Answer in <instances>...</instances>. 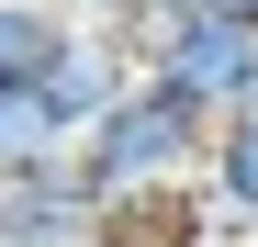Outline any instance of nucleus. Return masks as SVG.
Here are the masks:
<instances>
[{
    "label": "nucleus",
    "instance_id": "1",
    "mask_svg": "<svg viewBox=\"0 0 258 247\" xmlns=\"http://www.w3.org/2000/svg\"><path fill=\"white\" fill-rule=\"evenodd\" d=\"M213 112L202 90H180L168 68H135V90H123L90 135H79V157H90V180L101 191H146V180H191L202 169V146H213Z\"/></svg>",
    "mask_w": 258,
    "mask_h": 247
},
{
    "label": "nucleus",
    "instance_id": "7",
    "mask_svg": "<svg viewBox=\"0 0 258 247\" xmlns=\"http://www.w3.org/2000/svg\"><path fill=\"white\" fill-rule=\"evenodd\" d=\"M68 12H90V23H112V12H123V0H68Z\"/></svg>",
    "mask_w": 258,
    "mask_h": 247
},
{
    "label": "nucleus",
    "instance_id": "8",
    "mask_svg": "<svg viewBox=\"0 0 258 247\" xmlns=\"http://www.w3.org/2000/svg\"><path fill=\"white\" fill-rule=\"evenodd\" d=\"M247 101H258V90H247Z\"/></svg>",
    "mask_w": 258,
    "mask_h": 247
},
{
    "label": "nucleus",
    "instance_id": "6",
    "mask_svg": "<svg viewBox=\"0 0 258 247\" xmlns=\"http://www.w3.org/2000/svg\"><path fill=\"white\" fill-rule=\"evenodd\" d=\"M68 0H0V90H12V79H45V56L68 45Z\"/></svg>",
    "mask_w": 258,
    "mask_h": 247
},
{
    "label": "nucleus",
    "instance_id": "4",
    "mask_svg": "<svg viewBox=\"0 0 258 247\" xmlns=\"http://www.w3.org/2000/svg\"><path fill=\"white\" fill-rule=\"evenodd\" d=\"M180 90H202L213 112H236L247 90H258V23H236V12H191L180 23V45L157 56Z\"/></svg>",
    "mask_w": 258,
    "mask_h": 247
},
{
    "label": "nucleus",
    "instance_id": "2",
    "mask_svg": "<svg viewBox=\"0 0 258 247\" xmlns=\"http://www.w3.org/2000/svg\"><path fill=\"white\" fill-rule=\"evenodd\" d=\"M101 214H112V191L90 180L79 146L0 157V247H101Z\"/></svg>",
    "mask_w": 258,
    "mask_h": 247
},
{
    "label": "nucleus",
    "instance_id": "5",
    "mask_svg": "<svg viewBox=\"0 0 258 247\" xmlns=\"http://www.w3.org/2000/svg\"><path fill=\"white\" fill-rule=\"evenodd\" d=\"M202 214H213V247H258V101H236L202 146Z\"/></svg>",
    "mask_w": 258,
    "mask_h": 247
},
{
    "label": "nucleus",
    "instance_id": "3",
    "mask_svg": "<svg viewBox=\"0 0 258 247\" xmlns=\"http://www.w3.org/2000/svg\"><path fill=\"white\" fill-rule=\"evenodd\" d=\"M135 68H146V56L123 45L112 23H90V12H79V23H68V45L45 56V79H34V90H45V112L68 124V135H90V124H101L123 90H135Z\"/></svg>",
    "mask_w": 258,
    "mask_h": 247
}]
</instances>
